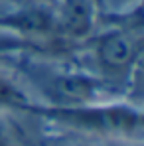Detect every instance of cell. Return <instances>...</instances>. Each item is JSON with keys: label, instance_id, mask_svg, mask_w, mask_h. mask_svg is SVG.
I'll use <instances>...</instances> for the list:
<instances>
[{"label": "cell", "instance_id": "obj_1", "mask_svg": "<svg viewBox=\"0 0 144 146\" xmlns=\"http://www.w3.org/2000/svg\"><path fill=\"white\" fill-rule=\"evenodd\" d=\"M142 8L124 14H101L97 30L69 51L85 71L132 97L142 67Z\"/></svg>", "mask_w": 144, "mask_h": 146}, {"label": "cell", "instance_id": "obj_2", "mask_svg": "<svg viewBox=\"0 0 144 146\" xmlns=\"http://www.w3.org/2000/svg\"><path fill=\"white\" fill-rule=\"evenodd\" d=\"M53 128L65 130L71 136L95 138L105 142H142L144 113L140 101L109 99L75 107L36 105L30 115Z\"/></svg>", "mask_w": 144, "mask_h": 146}, {"label": "cell", "instance_id": "obj_3", "mask_svg": "<svg viewBox=\"0 0 144 146\" xmlns=\"http://www.w3.org/2000/svg\"><path fill=\"white\" fill-rule=\"evenodd\" d=\"M36 105H40V101L28 89L22 77L16 71L0 65V113L26 117Z\"/></svg>", "mask_w": 144, "mask_h": 146}, {"label": "cell", "instance_id": "obj_4", "mask_svg": "<svg viewBox=\"0 0 144 146\" xmlns=\"http://www.w3.org/2000/svg\"><path fill=\"white\" fill-rule=\"evenodd\" d=\"M14 115L0 113V146H24L20 128L12 121Z\"/></svg>", "mask_w": 144, "mask_h": 146}, {"label": "cell", "instance_id": "obj_5", "mask_svg": "<svg viewBox=\"0 0 144 146\" xmlns=\"http://www.w3.org/2000/svg\"><path fill=\"white\" fill-rule=\"evenodd\" d=\"M119 142H105V140H95V138H83V136H71L69 140L61 142L59 146H115Z\"/></svg>", "mask_w": 144, "mask_h": 146}, {"label": "cell", "instance_id": "obj_6", "mask_svg": "<svg viewBox=\"0 0 144 146\" xmlns=\"http://www.w3.org/2000/svg\"><path fill=\"white\" fill-rule=\"evenodd\" d=\"M115 146H142V142H119Z\"/></svg>", "mask_w": 144, "mask_h": 146}, {"label": "cell", "instance_id": "obj_7", "mask_svg": "<svg viewBox=\"0 0 144 146\" xmlns=\"http://www.w3.org/2000/svg\"><path fill=\"white\" fill-rule=\"evenodd\" d=\"M12 2H16V0H0V4H12Z\"/></svg>", "mask_w": 144, "mask_h": 146}, {"label": "cell", "instance_id": "obj_8", "mask_svg": "<svg viewBox=\"0 0 144 146\" xmlns=\"http://www.w3.org/2000/svg\"><path fill=\"white\" fill-rule=\"evenodd\" d=\"M44 2H57V0H44Z\"/></svg>", "mask_w": 144, "mask_h": 146}]
</instances>
